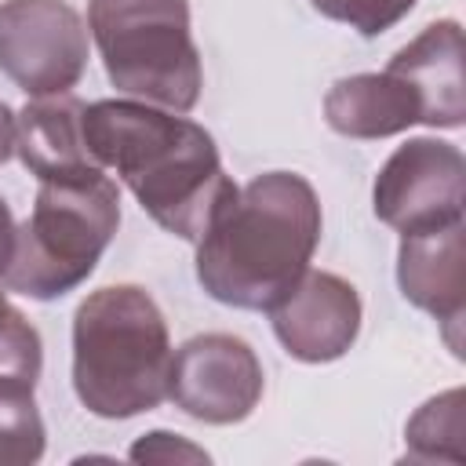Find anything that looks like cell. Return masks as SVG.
<instances>
[{
  "label": "cell",
  "mask_w": 466,
  "mask_h": 466,
  "mask_svg": "<svg viewBox=\"0 0 466 466\" xmlns=\"http://www.w3.org/2000/svg\"><path fill=\"white\" fill-rule=\"evenodd\" d=\"M84 138L95 164L116 171L142 211L182 240L197 244L237 197L215 138L171 109L138 98H102L84 106Z\"/></svg>",
  "instance_id": "1"
},
{
  "label": "cell",
  "mask_w": 466,
  "mask_h": 466,
  "mask_svg": "<svg viewBox=\"0 0 466 466\" xmlns=\"http://www.w3.org/2000/svg\"><path fill=\"white\" fill-rule=\"evenodd\" d=\"M317 189L295 171L251 178L197 240L200 288L233 309H273L320 244Z\"/></svg>",
  "instance_id": "2"
},
{
  "label": "cell",
  "mask_w": 466,
  "mask_h": 466,
  "mask_svg": "<svg viewBox=\"0 0 466 466\" xmlns=\"http://www.w3.org/2000/svg\"><path fill=\"white\" fill-rule=\"evenodd\" d=\"M171 335L138 284L91 291L73 313V390L98 419H131L167 400Z\"/></svg>",
  "instance_id": "3"
},
{
  "label": "cell",
  "mask_w": 466,
  "mask_h": 466,
  "mask_svg": "<svg viewBox=\"0 0 466 466\" xmlns=\"http://www.w3.org/2000/svg\"><path fill=\"white\" fill-rule=\"evenodd\" d=\"M120 226V189L98 167L76 178L40 182L29 218L15 233L4 288L51 302L80 288Z\"/></svg>",
  "instance_id": "4"
},
{
  "label": "cell",
  "mask_w": 466,
  "mask_h": 466,
  "mask_svg": "<svg viewBox=\"0 0 466 466\" xmlns=\"http://www.w3.org/2000/svg\"><path fill=\"white\" fill-rule=\"evenodd\" d=\"M87 29L120 95L171 113L200 102L204 69L189 0H87Z\"/></svg>",
  "instance_id": "5"
},
{
  "label": "cell",
  "mask_w": 466,
  "mask_h": 466,
  "mask_svg": "<svg viewBox=\"0 0 466 466\" xmlns=\"http://www.w3.org/2000/svg\"><path fill=\"white\" fill-rule=\"evenodd\" d=\"M87 69V25L66 0L0 4V73L25 95H69Z\"/></svg>",
  "instance_id": "6"
},
{
  "label": "cell",
  "mask_w": 466,
  "mask_h": 466,
  "mask_svg": "<svg viewBox=\"0 0 466 466\" xmlns=\"http://www.w3.org/2000/svg\"><path fill=\"white\" fill-rule=\"evenodd\" d=\"M371 208L400 237L462 222L466 160L459 146L441 138H408L397 146L375 175Z\"/></svg>",
  "instance_id": "7"
},
{
  "label": "cell",
  "mask_w": 466,
  "mask_h": 466,
  "mask_svg": "<svg viewBox=\"0 0 466 466\" xmlns=\"http://www.w3.org/2000/svg\"><path fill=\"white\" fill-rule=\"evenodd\" d=\"M266 390L262 360L255 350L226 331L193 335L171 357L167 397L189 419L208 426H233L244 422Z\"/></svg>",
  "instance_id": "8"
},
{
  "label": "cell",
  "mask_w": 466,
  "mask_h": 466,
  "mask_svg": "<svg viewBox=\"0 0 466 466\" xmlns=\"http://www.w3.org/2000/svg\"><path fill=\"white\" fill-rule=\"evenodd\" d=\"M360 313V295L346 277L306 269L299 284L269 309V320L288 357L302 364H328L357 342Z\"/></svg>",
  "instance_id": "9"
},
{
  "label": "cell",
  "mask_w": 466,
  "mask_h": 466,
  "mask_svg": "<svg viewBox=\"0 0 466 466\" xmlns=\"http://www.w3.org/2000/svg\"><path fill=\"white\" fill-rule=\"evenodd\" d=\"M466 226L451 222L430 233H408L400 237L397 251V284L400 295L430 313L451 346L455 357H462V313H466Z\"/></svg>",
  "instance_id": "10"
},
{
  "label": "cell",
  "mask_w": 466,
  "mask_h": 466,
  "mask_svg": "<svg viewBox=\"0 0 466 466\" xmlns=\"http://www.w3.org/2000/svg\"><path fill=\"white\" fill-rule=\"evenodd\" d=\"M390 69L400 73L422 98L426 127H462L466 120V80H462V25L455 18L430 22L411 44H404Z\"/></svg>",
  "instance_id": "11"
},
{
  "label": "cell",
  "mask_w": 466,
  "mask_h": 466,
  "mask_svg": "<svg viewBox=\"0 0 466 466\" xmlns=\"http://www.w3.org/2000/svg\"><path fill=\"white\" fill-rule=\"evenodd\" d=\"M422 116L426 109L419 91L390 66L382 73L342 76L324 95V120L346 138H390L422 124Z\"/></svg>",
  "instance_id": "12"
},
{
  "label": "cell",
  "mask_w": 466,
  "mask_h": 466,
  "mask_svg": "<svg viewBox=\"0 0 466 466\" xmlns=\"http://www.w3.org/2000/svg\"><path fill=\"white\" fill-rule=\"evenodd\" d=\"M15 153L40 182L98 171L84 138V102L73 95H44L15 116Z\"/></svg>",
  "instance_id": "13"
},
{
  "label": "cell",
  "mask_w": 466,
  "mask_h": 466,
  "mask_svg": "<svg viewBox=\"0 0 466 466\" xmlns=\"http://www.w3.org/2000/svg\"><path fill=\"white\" fill-rule=\"evenodd\" d=\"M40 368H44L40 339L0 357V466H29L44 455L47 430L33 397Z\"/></svg>",
  "instance_id": "14"
},
{
  "label": "cell",
  "mask_w": 466,
  "mask_h": 466,
  "mask_svg": "<svg viewBox=\"0 0 466 466\" xmlns=\"http://www.w3.org/2000/svg\"><path fill=\"white\" fill-rule=\"evenodd\" d=\"M411 462H462V390L430 397L404 426Z\"/></svg>",
  "instance_id": "15"
},
{
  "label": "cell",
  "mask_w": 466,
  "mask_h": 466,
  "mask_svg": "<svg viewBox=\"0 0 466 466\" xmlns=\"http://www.w3.org/2000/svg\"><path fill=\"white\" fill-rule=\"evenodd\" d=\"M309 4L324 18L342 22L371 40V36H382L386 29H393L419 0H309Z\"/></svg>",
  "instance_id": "16"
},
{
  "label": "cell",
  "mask_w": 466,
  "mask_h": 466,
  "mask_svg": "<svg viewBox=\"0 0 466 466\" xmlns=\"http://www.w3.org/2000/svg\"><path fill=\"white\" fill-rule=\"evenodd\" d=\"M135 462H208L211 455L197 444H189L186 437L178 433H167V430H153V433H142L131 451H127Z\"/></svg>",
  "instance_id": "17"
},
{
  "label": "cell",
  "mask_w": 466,
  "mask_h": 466,
  "mask_svg": "<svg viewBox=\"0 0 466 466\" xmlns=\"http://www.w3.org/2000/svg\"><path fill=\"white\" fill-rule=\"evenodd\" d=\"M40 339V331L7 302V295L0 291V357L4 353H11V350H18V346H29V342H36Z\"/></svg>",
  "instance_id": "18"
},
{
  "label": "cell",
  "mask_w": 466,
  "mask_h": 466,
  "mask_svg": "<svg viewBox=\"0 0 466 466\" xmlns=\"http://www.w3.org/2000/svg\"><path fill=\"white\" fill-rule=\"evenodd\" d=\"M15 233H18L15 215H11L7 200L0 197V280H4V273H7V266H11V255H15Z\"/></svg>",
  "instance_id": "19"
},
{
  "label": "cell",
  "mask_w": 466,
  "mask_h": 466,
  "mask_svg": "<svg viewBox=\"0 0 466 466\" xmlns=\"http://www.w3.org/2000/svg\"><path fill=\"white\" fill-rule=\"evenodd\" d=\"M15 157V113L7 109V102H0V164H7Z\"/></svg>",
  "instance_id": "20"
}]
</instances>
